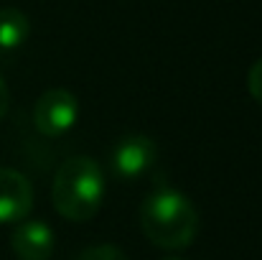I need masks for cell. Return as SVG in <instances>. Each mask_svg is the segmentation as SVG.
I'll return each instance as SVG.
<instances>
[{
	"mask_svg": "<svg viewBox=\"0 0 262 260\" xmlns=\"http://www.w3.org/2000/svg\"><path fill=\"white\" fill-rule=\"evenodd\" d=\"M140 227L156 248L183 250L199 232V214L188 196L163 186L140 204Z\"/></svg>",
	"mask_w": 262,
	"mask_h": 260,
	"instance_id": "obj_1",
	"label": "cell"
},
{
	"mask_svg": "<svg viewBox=\"0 0 262 260\" xmlns=\"http://www.w3.org/2000/svg\"><path fill=\"white\" fill-rule=\"evenodd\" d=\"M51 199L56 212L72 222L92 219L104 199V173L89 156L67 158L54 176Z\"/></svg>",
	"mask_w": 262,
	"mask_h": 260,
	"instance_id": "obj_2",
	"label": "cell"
},
{
	"mask_svg": "<svg viewBox=\"0 0 262 260\" xmlns=\"http://www.w3.org/2000/svg\"><path fill=\"white\" fill-rule=\"evenodd\" d=\"M77 117H79V105L69 89H46L33 107L36 130L46 138L64 135L67 130H72Z\"/></svg>",
	"mask_w": 262,
	"mask_h": 260,
	"instance_id": "obj_3",
	"label": "cell"
},
{
	"mask_svg": "<svg viewBox=\"0 0 262 260\" xmlns=\"http://www.w3.org/2000/svg\"><path fill=\"white\" fill-rule=\"evenodd\" d=\"M156 158H158V146H156L153 138H148V135H127L112 148L110 164H112V171L117 173L122 181H130V178L143 176L156 164Z\"/></svg>",
	"mask_w": 262,
	"mask_h": 260,
	"instance_id": "obj_4",
	"label": "cell"
},
{
	"mask_svg": "<svg viewBox=\"0 0 262 260\" xmlns=\"http://www.w3.org/2000/svg\"><path fill=\"white\" fill-rule=\"evenodd\" d=\"M33 207V186L15 169H0V225L20 222Z\"/></svg>",
	"mask_w": 262,
	"mask_h": 260,
	"instance_id": "obj_5",
	"label": "cell"
},
{
	"mask_svg": "<svg viewBox=\"0 0 262 260\" xmlns=\"http://www.w3.org/2000/svg\"><path fill=\"white\" fill-rule=\"evenodd\" d=\"M54 245V230L41 219H26L10 235V250L18 260H49Z\"/></svg>",
	"mask_w": 262,
	"mask_h": 260,
	"instance_id": "obj_6",
	"label": "cell"
},
{
	"mask_svg": "<svg viewBox=\"0 0 262 260\" xmlns=\"http://www.w3.org/2000/svg\"><path fill=\"white\" fill-rule=\"evenodd\" d=\"M31 33V21L18 8H0V49H18Z\"/></svg>",
	"mask_w": 262,
	"mask_h": 260,
	"instance_id": "obj_7",
	"label": "cell"
},
{
	"mask_svg": "<svg viewBox=\"0 0 262 260\" xmlns=\"http://www.w3.org/2000/svg\"><path fill=\"white\" fill-rule=\"evenodd\" d=\"M77 260H127V255L117 245H92L82 250Z\"/></svg>",
	"mask_w": 262,
	"mask_h": 260,
	"instance_id": "obj_8",
	"label": "cell"
},
{
	"mask_svg": "<svg viewBox=\"0 0 262 260\" xmlns=\"http://www.w3.org/2000/svg\"><path fill=\"white\" fill-rule=\"evenodd\" d=\"M247 89H250V94L262 105V59H257V62L250 67V74H247Z\"/></svg>",
	"mask_w": 262,
	"mask_h": 260,
	"instance_id": "obj_9",
	"label": "cell"
},
{
	"mask_svg": "<svg viewBox=\"0 0 262 260\" xmlns=\"http://www.w3.org/2000/svg\"><path fill=\"white\" fill-rule=\"evenodd\" d=\"M8 102H10V92H8L5 79L0 77V120H3V115L8 112Z\"/></svg>",
	"mask_w": 262,
	"mask_h": 260,
	"instance_id": "obj_10",
	"label": "cell"
},
{
	"mask_svg": "<svg viewBox=\"0 0 262 260\" xmlns=\"http://www.w3.org/2000/svg\"><path fill=\"white\" fill-rule=\"evenodd\" d=\"M163 260H183V258H176V255H171V258H163Z\"/></svg>",
	"mask_w": 262,
	"mask_h": 260,
	"instance_id": "obj_11",
	"label": "cell"
}]
</instances>
